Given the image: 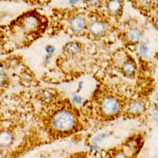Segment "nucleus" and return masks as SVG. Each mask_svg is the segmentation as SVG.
<instances>
[{"label":"nucleus","mask_w":158,"mask_h":158,"mask_svg":"<svg viewBox=\"0 0 158 158\" xmlns=\"http://www.w3.org/2000/svg\"><path fill=\"white\" fill-rule=\"evenodd\" d=\"M70 26L73 31H74L76 33H78V32H81L82 30L84 29V28L86 26V21L82 17H74L70 21Z\"/></svg>","instance_id":"20e7f679"},{"label":"nucleus","mask_w":158,"mask_h":158,"mask_svg":"<svg viewBox=\"0 0 158 158\" xmlns=\"http://www.w3.org/2000/svg\"><path fill=\"white\" fill-rule=\"evenodd\" d=\"M115 158H127V156L123 152H120L117 153V155L115 156Z\"/></svg>","instance_id":"aec40b11"},{"label":"nucleus","mask_w":158,"mask_h":158,"mask_svg":"<svg viewBox=\"0 0 158 158\" xmlns=\"http://www.w3.org/2000/svg\"><path fill=\"white\" fill-rule=\"evenodd\" d=\"M0 158H3V154L0 153Z\"/></svg>","instance_id":"5701e85b"},{"label":"nucleus","mask_w":158,"mask_h":158,"mask_svg":"<svg viewBox=\"0 0 158 158\" xmlns=\"http://www.w3.org/2000/svg\"><path fill=\"white\" fill-rule=\"evenodd\" d=\"M107 7L110 13L116 14L122 9V3L120 0H109L107 3Z\"/></svg>","instance_id":"6e6552de"},{"label":"nucleus","mask_w":158,"mask_h":158,"mask_svg":"<svg viewBox=\"0 0 158 158\" xmlns=\"http://www.w3.org/2000/svg\"><path fill=\"white\" fill-rule=\"evenodd\" d=\"M45 52H46L47 55H48V56H52L53 54L55 53L56 52V48H55V47L53 46V45H47L46 48H45Z\"/></svg>","instance_id":"4468645a"},{"label":"nucleus","mask_w":158,"mask_h":158,"mask_svg":"<svg viewBox=\"0 0 158 158\" xmlns=\"http://www.w3.org/2000/svg\"><path fill=\"white\" fill-rule=\"evenodd\" d=\"M83 83H84V82H83L82 81L79 82V84H78V91H77V92H79V91H80V90L82 89V87H83Z\"/></svg>","instance_id":"412c9836"},{"label":"nucleus","mask_w":158,"mask_h":158,"mask_svg":"<svg viewBox=\"0 0 158 158\" xmlns=\"http://www.w3.org/2000/svg\"><path fill=\"white\" fill-rule=\"evenodd\" d=\"M139 52H140V54L142 55V56H147V54L149 52V48L148 45H147V44L145 43V42H142L141 44V45L139 47Z\"/></svg>","instance_id":"ddd939ff"},{"label":"nucleus","mask_w":158,"mask_h":158,"mask_svg":"<svg viewBox=\"0 0 158 158\" xmlns=\"http://www.w3.org/2000/svg\"><path fill=\"white\" fill-rule=\"evenodd\" d=\"M119 103L118 100L114 97H106L103 100L100 108L101 111L105 115L110 116V115H115L119 110Z\"/></svg>","instance_id":"f03ea898"},{"label":"nucleus","mask_w":158,"mask_h":158,"mask_svg":"<svg viewBox=\"0 0 158 158\" xmlns=\"http://www.w3.org/2000/svg\"><path fill=\"white\" fill-rule=\"evenodd\" d=\"M99 2H100V0H87V3L91 7H96V6H97L99 4Z\"/></svg>","instance_id":"a211bd4d"},{"label":"nucleus","mask_w":158,"mask_h":158,"mask_svg":"<svg viewBox=\"0 0 158 158\" xmlns=\"http://www.w3.org/2000/svg\"><path fill=\"white\" fill-rule=\"evenodd\" d=\"M38 24H39L38 19L36 18V17L33 15L27 16L26 17H25L23 21L24 29L28 31H33L36 29L38 26Z\"/></svg>","instance_id":"39448f33"},{"label":"nucleus","mask_w":158,"mask_h":158,"mask_svg":"<svg viewBox=\"0 0 158 158\" xmlns=\"http://www.w3.org/2000/svg\"><path fill=\"white\" fill-rule=\"evenodd\" d=\"M81 51V48L77 42H69L64 46V52L70 56H75Z\"/></svg>","instance_id":"0eeeda50"},{"label":"nucleus","mask_w":158,"mask_h":158,"mask_svg":"<svg viewBox=\"0 0 158 158\" xmlns=\"http://www.w3.org/2000/svg\"><path fill=\"white\" fill-rule=\"evenodd\" d=\"M13 135L8 131H3L0 132V146L7 147L12 144Z\"/></svg>","instance_id":"423d86ee"},{"label":"nucleus","mask_w":158,"mask_h":158,"mask_svg":"<svg viewBox=\"0 0 158 158\" xmlns=\"http://www.w3.org/2000/svg\"><path fill=\"white\" fill-rule=\"evenodd\" d=\"M42 98L44 100H49L50 99H52V92L48 91V90H45V91H43L42 92Z\"/></svg>","instance_id":"dca6fc26"},{"label":"nucleus","mask_w":158,"mask_h":158,"mask_svg":"<svg viewBox=\"0 0 158 158\" xmlns=\"http://www.w3.org/2000/svg\"><path fill=\"white\" fill-rule=\"evenodd\" d=\"M7 81V78L5 71H4V67L3 65L0 64V87L6 85Z\"/></svg>","instance_id":"f8f14e48"},{"label":"nucleus","mask_w":158,"mask_h":158,"mask_svg":"<svg viewBox=\"0 0 158 158\" xmlns=\"http://www.w3.org/2000/svg\"><path fill=\"white\" fill-rule=\"evenodd\" d=\"M145 109V106L143 104V103L138 100H135L134 102H132L130 106H129L128 111L132 114H140L142 113Z\"/></svg>","instance_id":"1a4fd4ad"},{"label":"nucleus","mask_w":158,"mask_h":158,"mask_svg":"<svg viewBox=\"0 0 158 158\" xmlns=\"http://www.w3.org/2000/svg\"><path fill=\"white\" fill-rule=\"evenodd\" d=\"M51 59H52V56L47 55L45 56V58H44V66H48L50 63V62H51Z\"/></svg>","instance_id":"6ab92c4d"},{"label":"nucleus","mask_w":158,"mask_h":158,"mask_svg":"<svg viewBox=\"0 0 158 158\" xmlns=\"http://www.w3.org/2000/svg\"><path fill=\"white\" fill-rule=\"evenodd\" d=\"M72 100L73 102L75 104H81L82 102V97L81 96L77 95V94H76V95H74L73 96Z\"/></svg>","instance_id":"f3484780"},{"label":"nucleus","mask_w":158,"mask_h":158,"mask_svg":"<svg viewBox=\"0 0 158 158\" xmlns=\"http://www.w3.org/2000/svg\"><path fill=\"white\" fill-rule=\"evenodd\" d=\"M135 70H136V67H135V64L132 63V62H126L123 66V70L125 74L127 75H132L134 74L135 72Z\"/></svg>","instance_id":"9b49d317"},{"label":"nucleus","mask_w":158,"mask_h":158,"mask_svg":"<svg viewBox=\"0 0 158 158\" xmlns=\"http://www.w3.org/2000/svg\"><path fill=\"white\" fill-rule=\"evenodd\" d=\"M127 36L128 40H130L131 42H136V41H138L139 40L141 39L142 33L138 29L135 28V29H132L130 30L127 33Z\"/></svg>","instance_id":"9d476101"},{"label":"nucleus","mask_w":158,"mask_h":158,"mask_svg":"<svg viewBox=\"0 0 158 158\" xmlns=\"http://www.w3.org/2000/svg\"><path fill=\"white\" fill-rule=\"evenodd\" d=\"M107 134L106 133H103V134H100L97 136H96L95 138H93V142L94 143H96V142H100L102 141L103 139H104V138L107 137Z\"/></svg>","instance_id":"2eb2a0df"},{"label":"nucleus","mask_w":158,"mask_h":158,"mask_svg":"<svg viewBox=\"0 0 158 158\" xmlns=\"http://www.w3.org/2000/svg\"><path fill=\"white\" fill-rule=\"evenodd\" d=\"M1 44H2V40H1V37H0V45H1Z\"/></svg>","instance_id":"b1692460"},{"label":"nucleus","mask_w":158,"mask_h":158,"mask_svg":"<svg viewBox=\"0 0 158 158\" xmlns=\"http://www.w3.org/2000/svg\"><path fill=\"white\" fill-rule=\"evenodd\" d=\"M75 123L76 118L74 115L66 110L56 112L52 119L53 128L61 132H66L72 130Z\"/></svg>","instance_id":"f257e3e1"},{"label":"nucleus","mask_w":158,"mask_h":158,"mask_svg":"<svg viewBox=\"0 0 158 158\" xmlns=\"http://www.w3.org/2000/svg\"><path fill=\"white\" fill-rule=\"evenodd\" d=\"M89 32L94 36H100L105 33L106 26L102 21H94L89 24Z\"/></svg>","instance_id":"7ed1b4c3"},{"label":"nucleus","mask_w":158,"mask_h":158,"mask_svg":"<svg viewBox=\"0 0 158 158\" xmlns=\"http://www.w3.org/2000/svg\"><path fill=\"white\" fill-rule=\"evenodd\" d=\"M80 0H70V4H75L78 2H79Z\"/></svg>","instance_id":"4be33fe9"}]
</instances>
